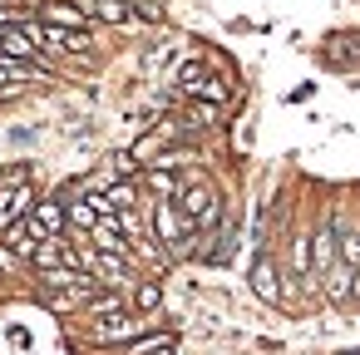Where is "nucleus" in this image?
<instances>
[{
  "label": "nucleus",
  "mask_w": 360,
  "mask_h": 355,
  "mask_svg": "<svg viewBox=\"0 0 360 355\" xmlns=\"http://www.w3.org/2000/svg\"><path fill=\"white\" fill-rule=\"evenodd\" d=\"M0 6H11V0H0Z\"/></svg>",
  "instance_id": "21"
},
{
  "label": "nucleus",
  "mask_w": 360,
  "mask_h": 355,
  "mask_svg": "<svg viewBox=\"0 0 360 355\" xmlns=\"http://www.w3.org/2000/svg\"><path fill=\"white\" fill-rule=\"evenodd\" d=\"M193 119H198V124H212V119H217V104H198Z\"/></svg>",
  "instance_id": "20"
},
{
  "label": "nucleus",
  "mask_w": 360,
  "mask_h": 355,
  "mask_svg": "<svg viewBox=\"0 0 360 355\" xmlns=\"http://www.w3.org/2000/svg\"><path fill=\"white\" fill-rule=\"evenodd\" d=\"M84 15H94V20H109V25H124V20H134V11L124 6V0H84Z\"/></svg>",
  "instance_id": "8"
},
{
  "label": "nucleus",
  "mask_w": 360,
  "mask_h": 355,
  "mask_svg": "<svg viewBox=\"0 0 360 355\" xmlns=\"http://www.w3.org/2000/svg\"><path fill=\"white\" fill-rule=\"evenodd\" d=\"M129 355H173V340H168V335H158V340H139Z\"/></svg>",
  "instance_id": "17"
},
{
  "label": "nucleus",
  "mask_w": 360,
  "mask_h": 355,
  "mask_svg": "<svg viewBox=\"0 0 360 355\" xmlns=\"http://www.w3.org/2000/svg\"><path fill=\"white\" fill-rule=\"evenodd\" d=\"M99 217H104V212H99V202H94V198H84V202H75V207H70V222H75V227H89V232H94V227H99Z\"/></svg>",
  "instance_id": "15"
},
{
  "label": "nucleus",
  "mask_w": 360,
  "mask_h": 355,
  "mask_svg": "<svg viewBox=\"0 0 360 355\" xmlns=\"http://www.w3.org/2000/svg\"><path fill=\"white\" fill-rule=\"evenodd\" d=\"M340 252H345V262H350V266H360V237H355V232H345Z\"/></svg>",
  "instance_id": "19"
},
{
  "label": "nucleus",
  "mask_w": 360,
  "mask_h": 355,
  "mask_svg": "<svg viewBox=\"0 0 360 355\" xmlns=\"http://www.w3.org/2000/svg\"><path fill=\"white\" fill-rule=\"evenodd\" d=\"M252 291H257L262 301H276V296H281V286H276V266H271L266 257L252 266Z\"/></svg>",
  "instance_id": "11"
},
{
  "label": "nucleus",
  "mask_w": 360,
  "mask_h": 355,
  "mask_svg": "<svg viewBox=\"0 0 360 355\" xmlns=\"http://www.w3.org/2000/svg\"><path fill=\"white\" fill-rule=\"evenodd\" d=\"M35 40H40V30H20V25H0V55H11V60H30L35 55Z\"/></svg>",
  "instance_id": "4"
},
{
  "label": "nucleus",
  "mask_w": 360,
  "mask_h": 355,
  "mask_svg": "<svg viewBox=\"0 0 360 355\" xmlns=\"http://www.w3.org/2000/svg\"><path fill=\"white\" fill-rule=\"evenodd\" d=\"M134 330V321L124 316V311H114V316H94V335L99 340H124Z\"/></svg>",
  "instance_id": "13"
},
{
  "label": "nucleus",
  "mask_w": 360,
  "mask_h": 355,
  "mask_svg": "<svg viewBox=\"0 0 360 355\" xmlns=\"http://www.w3.org/2000/svg\"><path fill=\"white\" fill-rule=\"evenodd\" d=\"M35 266H40V271H60V266H70V252H65L55 237H45V242L35 247Z\"/></svg>",
  "instance_id": "12"
},
{
  "label": "nucleus",
  "mask_w": 360,
  "mask_h": 355,
  "mask_svg": "<svg viewBox=\"0 0 360 355\" xmlns=\"http://www.w3.org/2000/svg\"><path fill=\"white\" fill-rule=\"evenodd\" d=\"M45 20L65 30H84V6H45Z\"/></svg>",
  "instance_id": "14"
},
{
  "label": "nucleus",
  "mask_w": 360,
  "mask_h": 355,
  "mask_svg": "<svg viewBox=\"0 0 360 355\" xmlns=\"http://www.w3.org/2000/svg\"><path fill=\"white\" fill-rule=\"evenodd\" d=\"M158 301H163V291H158L153 281H143V286L134 291V306H139V311H158Z\"/></svg>",
  "instance_id": "16"
},
{
  "label": "nucleus",
  "mask_w": 360,
  "mask_h": 355,
  "mask_svg": "<svg viewBox=\"0 0 360 355\" xmlns=\"http://www.w3.org/2000/svg\"><path fill=\"white\" fill-rule=\"evenodd\" d=\"M40 40H45V45H55V50H84V45H89V35H84V30H65V25H45V30H40Z\"/></svg>",
  "instance_id": "9"
},
{
  "label": "nucleus",
  "mask_w": 360,
  "mask_h": 355,
  "mask_svg": "<svg viewBox=\"0 0 360 355\" xmlns=\"http://www.w3.org/2000/svg\"><path fill=\"white\" fill-rule=\"evenodd\" d=\"M94 247L99 252H124V222H119V212L114 217H99V227H94Z\"/></svg>",
  "instance_id": "6"
},
{
  "label": "nucleus",
  "mask_w": 360,
  "mask_h": 355,
  "mask_svg": "<svg viewBox=\"0 0 360 355\" xmlns=\"http://www.w3.org/2000/svg\"><path fill=\"white\" fill-rule=\"evenodd\" d=\"M35 193H30V178L25 173H6L0 178V227H11V222H25Z\"/></svg>",
  "instance_id": "1"
},
{
  "label": "nucleus",
  "mask_w": 360,
  "mask_h": 355,
  "mask_svg": "<svg viewBox=\"0 0 360 355\" xmlns=\"http://www.w3.org/2000/svg\"><path fill=\"white\" fill-rule=\"evenodd\" d=\"M321 281H326V296L330 301H350L355 296V266L350 262H335L330 271H321Z\"/></svg>",
  "instance_id": "5"
},
{
  "label": "nucleus",
  "mask_w": 360,
  "mask_h": 355,
  "mask_svg": "<svg viewBox=\"0 0 360 355\" xmlns=\"http://www.w3.org/2000/svg\"><path fill=\"white\" fill-rule=\"evenodd\" d=\"M30 222H35L40 237H55V232L65 227V207H60V202H40V207L30 212Z\"/></svg>",
  "instance_id": "10"
},
{
  "label": "nucleus",
  "mask_w": 360,
  "mask_h": 355,
  "mask_svg": "<svg viewBox=\"0 0 360 355\" xmlns=\"http://www.w3.org/2000/svg\"><path fill=\"white\" fill-rule=\"evenodd\" d=\"M153 188H158L163 198H173V193H178V178H173L168 168H158V173H153Z\"/></svg>",
  "instance_id": "18"
},
{
  "label": "nucleus",
  "mask_w": 360,
  "mask_h": 355,
  "mask_svg": "<svg viewBox=\"0 0 360 355\" xmlns=\"http://www.w3.org/2000/svg\"><path fill=\"white\" fill-rule=\"evenodd\" d=\"M178 212L193 222V227H212L217 222V193L207 183H188L183 198H178Z\"/></svg>",
  "instance_id": "2"
},
{
  "label": "nucleus",
  "mask_w": 360,
  "mask_h": 355,
  "mask_svg": "<svg viewBox=\"0 0 360 355\" xmlns=\"http://www.w3.org/2000/svg\"><path fill=\"white\" fill-rule=\"evenodd\" d=\"M153 227H158V237H163L168 247L188 252V232H193V222H188L173 202H158V207H153Z\"/></svg>",
  "instance_id": "3"
},
{
  "label": "nucleus",
  "mask_w": 360,
  "mask_h": 355,
  "mask_svg": "<svg viewBox=\"0 0 360 355\" xmlns=\"http://www.w3.org/2000/svg\"><path fill=\"white\" fill-rule=\"evenodd\" d=\"M311 262H316V271H330L335 266V227L330 222L311 237Z\"/></svg>",
  "instance_id": "7"
}]
</instances>
